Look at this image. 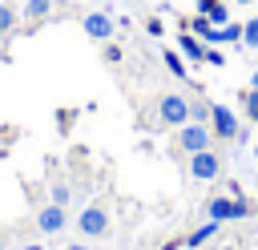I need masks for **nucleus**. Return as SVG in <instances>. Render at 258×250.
Listing matches in <instances>:
<instances>
[{
  "label": "nucleus",
  "instance_id": "obj_19",
  "mask_svg": "<svg viewBox=\"0 0 258 250\" xmlns=\"http://www.w3.org/2000/svg\"><path fill=\"white\" fill-rule=\"evenodd\" d=\"M48 194H52V202H56V206H69V198H73L64 181H52V190H48Z\"/></svg>",
  "mask_w": 258,
  "mask_h": 250
},
{
  "label": "nucleus",
  "instance_id": "obj_3",
  "mask_svg": "<svg viewBox=\"0 0 258 250\" xmlns=\"http://www.w3.org/2000/svg\"><path fill=\"white\" fill-rule=\"evenodd\" d=\"M210 141H214V129H210V125L185 121V125L177 129V149H181V153H202V149H210Z\"/></svg>",
  "mask_w": 258,
  "mask_h": 250
},
{
  "label": "nucleus",
  "instance_id": "obj_28",
  "mask_svg": "<svg viewBox=\"0 0 258 250\" xmlns=\"http://www.w3.org/2000/svg\"><path fill=\"white\" fill-rule=\"evenodd\" d=\"M0 250H4V238H0Z\"/></svg>",
  "mask_w": 258,
  "mask_h": 250
},
{
  "label": "nucleus",
  "instance_id": "obj_17",
  "mask_svg": "<svg viewBox=\"0 0 258 250\" xmlns=\"http://www.w3.org/2000/svg\"><path fill=\"white\" fill-rule=\"evenodd\" d=\"M189 121H198V125H206V121H210V105H202V101L194 105V101H189Z\"/></svg>",
  "mask_w": 258,
  "mask_h": 250
},
{
  "label": "nucleus",
  "instance_id": "obj_29",
  "mask_svg": "<svg viewBox=\"0 0 258 250\" xmlns=\"http://www.w3.org/2000/svg\"><path fill=\"white\" fill-rule=\"evenodd\" d=\"M222 250H234V246H222Z\"/></svg>",
  "mask_w": 258,
  "mask_h": 250
},
{
  "label": "nucleus",
  "instance_id": "obj_11",
  "mask_svg": "<svg viewBox=\"0 0 258 250\" xmlns=\"http://www.w3.org/2000/svg\"><path fill=\"white\" fill-rule=\"evenodd\" d=\"M218 226H222V222H206V226H198L194 234H185V238H181V246H189V250H202V246H206V242L218 234Z\"/></svg>",
  "mask_w": 258,
  "mask_h": 250
},
{
  "label": "nucleus",
  "instance_id": "obj_20",
  "mask_svg": "<svg viewBox=\"0 0 258 250\" xmlns=\"http://www.w3.org/2000/svg\"><path fill=\"white\" fill-rule=\"evenodd\" d=\"M242 105H246V117H250V121H254V125H258V89H250V93H246V101H242Z\"/></svg>",
  "mask_w": 258,
  "mask_h": 250
},
{
  "label": "nucleus",
  "instance_id": "obj_4",
  "mask_svg": "<svg viewBox=\"0 0 258 250\" xmlns=\"http://www.w3.org/2000/svg\"><path fill=\"white\" fill-rule=\"evenodd\" d=\"M77 230H81V238H105L109 234V210L105 206H85L81 214H77Z\"/></svg>",
  "mask_w": 258,
  "mask_h": 250
},
{
  "label": "nucleus",
  "instance_id": "obj_27",
  "mask_svg": "<svg viewBox=\"0 0 258 250\" xmlns=\"http://www.w3.org/2000/svg\"><path fill=\"white\" fill-rule=\"evenodd\" d=\"M238 4H250V0H238Z\"/></svg>",
  "mask_w": 258,
  "mask_h": 250
},
{
  "label": "nucleus",
  "instance_id": "obj_6",
  "mask_svg": "<svg viewBox=\"0 0 258 250\" xmlns=\"http://www.w3.org/2000/svg\"><path fill=\"white\" fill-rule=\"evenodd\" d=\"M210 129L218 141H238V113L226 105H210Z\"/></svg>",
  "mask_w": 258,
  "mask_h": 250
},
{
  "label": "nucleus",
  "instance_id": "obj_16",
  "mask_svg": "<svg viewBox=\"0 0 258 250\" xmlns=\"http://www.w3.org/2000/svg\"><path fill=\"white\" fill-rule=\"evenodd\" d=\"M222 44H242V24H226L222 28Z\"/></svg>",
  "mask_w": 258,
  "mask_h": 250
},
{
  "label": "nucleus",
  "instance_id": "obj_12",
  "mask_svg": "<svg viewBox=\"0 0 258 250\" xmlns=\"http://www.w3.org/2000/svg\"><path fill=\"white\" fill-rule=\"evenodd\" d=\"M48 8H52V0H24V20H44L48 16Z\"/></svg>",
  "mask_w": 258,
  "mask_h": 250
},
{
  "label": "nucleus",
  "instance_id": "obj_8",
  "mask_svg": "<svg viewBox=\"0 0 258 250\" xmlns=\"http://www.w3.org/2000/svg\"><path fill=\"white\" fill-rule=\"evenodd\" d=\"M81 28L93 36V40H113V16L109 12H85V20H81Z\"/></svg>",
  "mask_w": 258,
  "mask_h": 250
},
{
  "label": "nucleus",
  "instance_id": "obj_10",
  "mask_svg": "<svg viewBox=\"0 0 258 250\" xmlns=\"http://www.w3.org/2000/svg\"><path fill=\"white\" fill-rule=\"evenodd\" d=\"M198 12L214 24V28H226L230 24V12H226V4H218V0H198Z\"/></svg>",
  "mask_w": 258,
  "mask_h": 250
},
{
  "label": "nucleus",
  "instance_id": "obj_25",
  "mask_svg": "<svg viewBox=\"0 0 258 250\" xmlns=\"http://www.w3.org/2000/svg\"><path fill=\"white\" fill-rule=\"evenodd\" d=\"M64 250H89V246H85V242H69Z\"/></svg>",
  "mask_w": 258,
  "mask_h": 250
},
{
  "label": "nucleus",
  "instance_id": "obj_24",
  "mask_svg": "<svg viewBox=\"0 0 258 250\" xmlns=\"http://www.w3.org/2000/svg\"><path fill=\"white\" fill-rule=\"evenodd\" d=\"M20 250H48V246H40V242H28V246H20Z\"/></svg>",
  "mask_w": 258,
  "mask_h": 250
},
{
  "label": "nucleus",
  "instance_id": "obj_26",
  "mask_svg": "<svg viewBox=\"0 0 258 250\" xmlns=\"http://www.w3.org/2000/svg\"><path fill=\"white\" fill-rule=\"evenodd\" d=\"M250 89H258V73H254V77H250Z\"/></svg>",
  "mask_w": 258,
  "mask_h": 250
},
{
  "label": "nucleus",
  "instance_id": "obj_14",
  "mask_svg": "<svg viewBox=\"0 0 258 250\" xmlns=\"http://www.w3.org/2000/svg\"><path fill=\"white\" fill-rule=\"evenodd\" d=\"M242 44H246V48H258V16H250V20L242 24Z\"/></svg>",
  "mask_w": 258,
  "mask_h": 250
},
{
  "label": "nucleus",
  "instance_id": "obj_9",
  "mask_svg": "<svg viewBox=\"0 0 258 250\" xmlns=\"http://www.w3.org/2000/svg\"><path fill=\"white\" fill-rule=\"evenodd\" d=\"M177 48H181V56H185L189 65H202V60H206V40H202V36H194L189 28L177 36Z\"/></svg>",
  "mask_w": 258,
  "mask_h": 250
},
{
  "label": "nucleus",
  "instance_id": "obj_13",
  "mask_svg": "<svg viewBox=\"0 0 258 250\" xmlns=\"http://www.w3.org/2000/svg\"><path fill=\"white\" fill-rule=\"evenodd\" d=\"M161 60H165V69H169L173 77H185V60H181L173 48H161Z\"/></svg>",
  "mask_w": 258,
  "mask_h": 250
},
{
  "label": "nucleus",
  "instance_id": "obj_23",
  "mask_svg": "<svg viewBox=\"0 0 258 250\" xmlns=\"http://www.w3.org/2000/svg\"><path fill=\"white\" fill-rule=\"evenodd\" d=\"M145 32H149V36H161V20L149 16V20H145Z\"/></svg>",
  "mask_w": 258,
  "mask_h": 250
},
{
  "label": "nucleus",
  "instance_id": "obj_2",
  "mask_svg": "<svg viewBox=\"0 0 258 250\" xmlns=\"http://www.w3.org/2000/svg\"><path fill=\"white\" fill-rule=\"evenodd\" d=\"M157 117H161V125L181 129V125L189 121V97H181V93H165V97L157 101Z\"/></svg>",
  "mask_w": 258,
  "mask_h": 250
},
{
  "label": "nucleus",
  "instance_id": "obj_5",
  "mask_svg": "<svg viewBox=\"0 0 258 250\" xmlns=\"http://www.w3.org/2000/svg\"><path fill=\"white\" fill-rule=\"evenodd\" d=\"M64 226H69V210H64V206L48 202V206H40V210H36V230H40L44 238L64 234Z\"/></svg>",
  "mask_w": 258,
  "mask_h": 250
},
{
  "label": "nucleus",
  "instance_id": "obj_7",
  "mask_svg": "<svg viewBox=\"0 0 258 250\" xmlns=\"http://www.w3.org/2000/svg\"><path fill=\"white\" fill-rule=\"evenodd\" d=\"M222 173V157L214 149H202V153H189V177L198 181H214Z\"/></svg>",
  "mask_w": 258,
  "mask_h": 250
},
{
  "label": "nucleus",
  "instance_id": "obj_15",
  "mask_svg": "<svg viewBox=\"0 0 258 250\" xmlns=\"http://www.w3.org/2000/svg\"><path fill=\"white\" fill-rule=\"evenodd\" d=\"M16 28V8L12 4H0V36H8Z\"/></svg>",
  "mask_w": 258,
  "mask_h": 250
},
{
  "label": "nucleus",
  "instance_id": "obj_21",
  "mask_svg": "<svg viewBox=\"0 0 258 250\" xmlns=\"http://www.w3.org/2000/svg\"><path fill=\"white\" fill-rule=\"evenodd\" d=\"M206 65L222 69V65H226V52H222V48H206Z\"/></svg>",
  "mask_w": 258,
  "mask_h": 250
},
{
  "label": "nucleus",
  "instance_id": "obj_22",
  "mask_svg": "<svg viewBox=\"0 0 258 250\" xmlns=\"http://www.w3.org/2000/svg\"><path fill=\"white\" fill-rule=\"evenodd\" d=\"M101 56H105L109 65H117V60H121V48H117V44H105V52H101Z\"/></svg>",
  "mask_w": 258,
  "mask_h": 250
},
{
  "label": "nucleus",
  "instance_id": "obj_18",
  "mask_svg": "<svg viewBox=\"0 0 258 250\" xmlns=\"http://www.w3.org/2000/svg\"><path fill=\"white\" fill-rule=\"evenodd\" d=\"M73 121H77V109H60V113H56V129H60V133H69Z\"/></svg>",
  "mask_w": 258,
  "mask_h": 250
},
{
  "label": "nucleus",
  "instance_id": "obj_1",
  "mask_svg": "<svg viewBox=\"0 0 258 250\" xmlns=\"http://www.w3.org/2000/svg\"><path fill=\"white\" fill-rule=\"evenodd\" d=\"M250 210L254 206H246L242 198H226V194L206 202V218L210 222H242V218H250Z\"/></svg>",
  "mask_w": 258,
  "mask_h": 250
}]
</instances>
